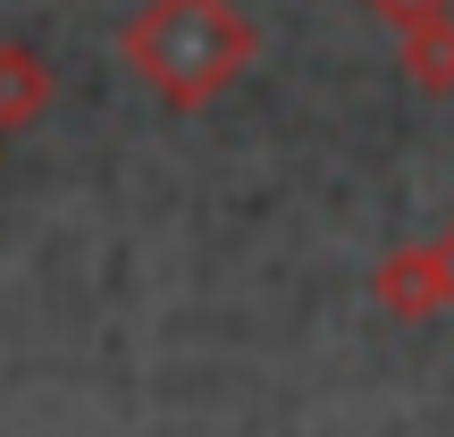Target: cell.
<instances>
[{
    "label": "cell",
    "mask_w": 454,
    "mask_h": 437,
    "mask_svg": "<svg viewBox=\"0 0 454 437\" xmlns=\"http://www.w3.org/2000/svg\"><path fill=\"white\" fill-rule=\"evenodd\" d=\"M144 59L160 67V76H202L211 59H227V34H219V17L202 9V0H168L160 26L144 34Z\"/></svg>",
    "instance_id": "1"
}]
</instances>
